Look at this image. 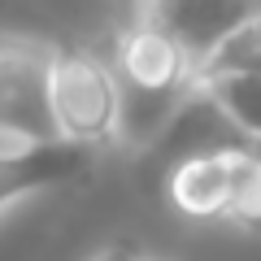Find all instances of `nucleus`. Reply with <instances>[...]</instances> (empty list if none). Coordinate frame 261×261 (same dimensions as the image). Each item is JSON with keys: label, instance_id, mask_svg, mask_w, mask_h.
<instances>
[{"label": "nucleus", "instance_id": "1", "mask_svg": "<svg viewBox=\"0 0 261 261\" xmlns=\"http://www.w3.org/2000/svg\"><path fill=\"white\" fill-rule=\"evenodd\" d=\"M109 61L122 83V144L140 152L200 92V65L178 39L144 22L118 31Z\"/></svg>", "mask_w": 261, "mask_h": 261}, {"label": "nucleus", "instance_id": "2", "mask_svg": "<svg viewBox=\"0 0 261 261\" xmlns=\"http://www.w3.org/2000/svg\"><path fill=\"white\" fill-rule=\"evenodd\" d=\"M61 44L0 31V144H53V74Z\"/></svg>", "mask_w": 261, "mask_h": 261}, {"label": "nucleus", "instance_id": "10", "mask_svg": "<svg viewBox=\"0 0 261 261\" xmlns=\"http://www.w3.org/2000/svg\"><path fill=\"white\" fill-rule=\"evenodd\" d=\"M87 261H130V257H126L122 248H100L96 257H87Z\"/></svg>", "mask_w": 261, "mask_h": 261}, {"label": "nucleus", "instance_id": "11", "mask_svg": "<svg viewBox=\"0 0 261 261\" xmlns=\"http://www.w3.org/2000/svg\"><path fill=\"white\" fill-rule=\"evenodd\" d=\"M130 261H161V257H152V252H135Z\"/></svg>", "mask_w": 261, "mask_h": 261}, {"label": "nucleus", "instance_id": "9", "mask_svg": "<svg viewBox=\"0 0 261 261\" xmlns=\"http://www.w3.org/2000/svg\"><path fill=\"white\" fill-rule=\"evenodd\" d=\"M205 74H261V18L248 22L244 31H235V35L200 65V79Z\"/></svg>", "mask_w": 261, "mask_h": 261}, {"label": "nucleus", "instance_id": "4", "mask_svg": "<svg viewBox=\"0 0 261 261\" xmlns=\"http://www.w3.org/2000/svg\"><path fill=\"white\" fill-rule=\"evenodd\" d=\"M261 18V0H130V22L166 31L205 65L235 31Z\"/></svg>", "mask_w": 261, "mask_h": 261}, {"label": "nucleus", "instance_id": "6", "mask_svg": "<svg viewBox=\"0 0 261 261\" xmlns=\"http://www.w3.org/2000/svg\"><path fill=\"white\" fill-rule=\"evenodd\" d=\"M231 174L235 144H214L205 152H187L166 178L170 205L192 222H226L231 209Z\"/></svg>", "mask_w": 261, "mask_h": 261}, {"label": "nucleus", "instance_id": "5", "mask_svg": "<svg viewBox=\"0 0 261 261\" xmlns=\"http://www.w3.org/2000/svg\"><path fill=\"white\" fill-rule=\"evenodd\" d=\"M87 166V148L79 144H0V218L9 214L13 205L31 200L39 192L79 178Z\"/></svg>", "mask_w": 261, "mask_h": 261}, {"label": "nucleus", "instance_id": "3", "mask_svg": "<svg viewBox=\"0 0 261 261\" xmlns=\"http://www.w3.org/2000/svg\"><path fill=\"white\" fill-rule=\"evenodd\" d=\"M53 113L65 144H122V83L113 74V61L87 48H61L53 74Z\"/></svg>", "mask_w": 261, "mask_h": 261}, {"label": "nucleus", "instance_id": "7", "mask_svg": "<svg viewBox=\"0 0 261 261\" xmlns=\"http://www.w3.org/2000/svg\"><path fill=\"white\" fill-rule=\"evenodd\" d=\"M200 96L240 130V144H261V74H205Z\"/></svg>", "mask_w": 261, "mask_h": 261}, {"label": "nucleus", "instance_id": "8", "mask_svg": "<svg viewBox=\"0 0 261 261\" xmlns=\"http://www.w3.org/2000/svg\"><path fill=\"white\" fill-rule=\"evenodd\" d=\"M226 222L248 235H261V144H235L231 209Z\"/></svg>", "mask_w": 261, "mask_h": 261}]
</instances>
